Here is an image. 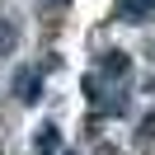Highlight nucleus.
<instances>
[{"label": "nucleus", "mask_w": 155, "mask_h": 155, "mask_svg": "<svg viewBox=\"0 0 155 155\" xmlns=\"http://www.w3.org/2000/svg\"><path fill=\"white\" fill-rule=\"evenodd\" d=\"M14 99L19 104H38L42 99V71L38 66H19L14 71Z\"/></svg>", "instance_id": "obj_1"}, {"label": "nucleus", "mask_w": 155, "mask_h": 155, "mask_svg": "<svg viewBox=\"0 0 155 155\" xmlns=\"http://www.w3.org/2000/svg\"><path fill=\"white\" fill-rule=\"evenodd\" d=\"M150 10H155V0H117V19H127V24H141Z\"/></svg>", "instance_id": "obj_2"}, {"label": "nucleus", "mask_w": 155, "mask_h": 155, "mask_svg": "<svg viewBox=\"0 0 155 155\" xmlns=\"http://www.w3.org/2000/svg\"><path fill=\"white\" fill-rule=\"evenodd\" d=\"M33 146H38V155L61 150V136H57V127H52V122H42V127H38V136H33Z\"/></svg>", "instance_id": "obj_3"}, {"label": "nucleus", "mask_w": 155, "mask_h": 155, "mask_svg": "<svg viewBox=\"0 0 155 155\" xmlns=\"http://www.w3.org/2000/svg\"><path fill=\"white\" fill-rule=\"evenodd\" d=\"M127 52H104V75H127Z\"/></svg>", "instance_id": "obj_4"}, {"label": "nucleus", "mask_w": 155, "mask_h": 155, "mask_svg": "<svg viewBox=\"0 0 155 155\" xmlns=\"http://www.w3.org/2000/svg\"><path fill=\"white\" fill-rule=\"evenodd\" d=\"M141 141H155V113H146V122H141Z\"/></svg>", "instance_id": "obj_5"}, {"label": "nucleus", "mask_w": 155, "mask_h": 155, "mask_svg": "<svg viewBox=\"0 0 155 155\" xmlns=\"http://www.w3.org/2000/svg\"><path fill=\"white\" fill-rule=\"evenodd\" d=\"M150 94H155V80H150Z\"/></svg>", "instance_id": "obj_6"}, {"label": "nucleus", "mask_w": 155, "mask_h": 155, "mask_svg": "<svg viewBox=\"0 0 155 155\" xmlns=\"http://www.w3.org/2000/svg\"><path fill=\"white\" fill-rule=\"evenodd\" d=\"M61 155H71V150H61Z\"/></svg>", "instance_id": "obj_7"}]
</instances>
